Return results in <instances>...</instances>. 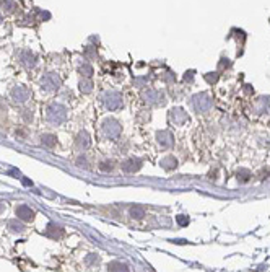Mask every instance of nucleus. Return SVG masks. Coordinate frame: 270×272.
<instances>
[{"mask_svg":"<svg viewBox=\"0 0 270 272\" xmlns=\"http://www.w3.org/2000/svg\"><path fill=\"white\" fill-rule=\"evenodd\" d=\"M16 215L23 218V220H31L33 217H34V212L31 210V209H28L26 206H20L16 209Z\"/></svg>","mask_w":270,"mask_h":272,"instance_id":"f257e3e1","label":"nucleus"}]
</instances>
